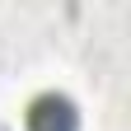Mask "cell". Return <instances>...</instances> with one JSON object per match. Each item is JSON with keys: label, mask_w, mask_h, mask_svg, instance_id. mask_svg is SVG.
Segmentation results:
<instances>
[{"label": "cell", "mask_w": 131, "mask_h": 131, "mask_svg": "<svg viewBox=\"0 0 131 131\" xmlns=\"http://www.w3.org/2000/svg\"><path fill=\"white\" fill-rule=\"evenodd\" d=\"M24 122H28V131H80V108H75L66 94L47 89V94H38V98L28 103Z\"/></svg>", "instance_id": "cell-1"}]
</instances>
